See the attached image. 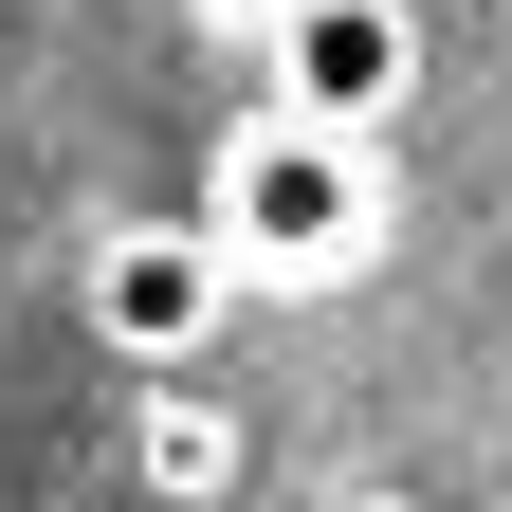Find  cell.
I'll return each mask as SVG.
<instances>
[{
    "label": "cell",
    "mask_w": 512,
    "mask_h": 512,
    "mask_svg": "<svg viewBox=\"0 0 512 512\" xmlns=\"http://www.w3.org/2000/svg\"><path fill=\"white\" fill-rule=\"evenodd\" d=\"M202 220H220V256H238V293H330V275L384 256V147L256 92V110L220 128V165H202Z\"/></svg>",
    "instance_id": "1"
},
{
    "label": "cell",
    "mask_w": 512,
    "mask_h": 512,
    "mask_svg": "<svg viewBox=\"0 0 512 512\" xmlns=\"http://www.w3.org/2000/svg\"><path fill=\"white\" fill-rule=\"evenodd\" d=\"M421 0H275V110H311V128H403L421 110Z\"/></svg>",
    "instance_id": "3"
},
{
    "label": "cell",
    "mask_w": 512,
    "mask_h": 512,
    "mask_svg": "<svg viewBox=\"0 0 512 512\" xmlns=\"http://www.w3.org/2000/svg\"><path fill=\"white\" fill-rule=\"evenodd\" d=\"M74 311H92V348H110V366L183 384V366L220 348V311H238V256H220V220H202V202H183V220H92Z\"/></svg>",
    "instance_id": "2"
},
{
    "label": "cell",
    "mask_w": 512,
    "mask_h": 512,
    "mask_svg": "<svg viewBox=\"0 0 512 512\" xmlns=\"http://www.w3.org/2000/svg\"><path fill=\"white\" fill-rule=\"evenodd\" d=\"M330 512H439V494H330Z\"/></svg>",
    "instance_id": "5"
},
{
    "label": "cell",
    "mask_w": 512,
    "mask_h": 512,
    "mask_svg": "<svg viewBox=\"0 0 512 512\" xmlns=\"http://www.w3.org/2000/svg\"><path fill=\"white\" fill-rule=\"evenodd\" d=\"M128 476H147L165 512H220V494L256 476V421L220 403L202 366H183V384H147V403H128Z\"/></svg>",
    "instance_id": "4"
}]
</instances>
